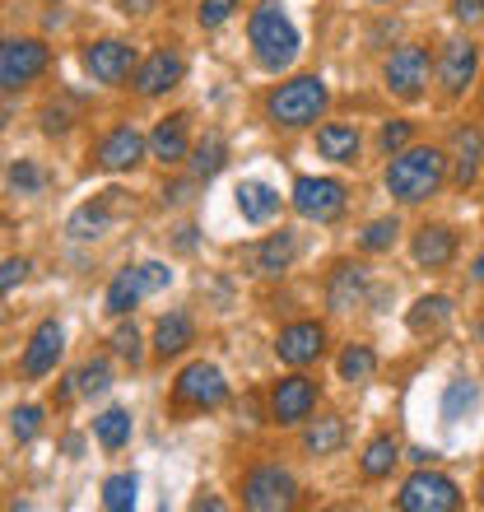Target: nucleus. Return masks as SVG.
Instances as JSON below:
<instances>
[{
	"label": "nucleus",
	"mask_w": 484,
	"mask_h": 512,
	"mask_svg": "<svg viewBox=\"0 0 484 512\" xmlns=\"http://www.w3.org/2000/svg\"><path fill=\"white\" fill-rule=\"evenodd\" d=\"M443 177H447V154L443 149H401V154H391L387 163V191L396 196V201L405 205H419V201H429L433 191L443 187Z\"/></svg>",
	"instance_id": "nucleus-1"
},
{
	"label": "nucleus",
	"mask_w": 484,
	"mask_h": 512,
	"mask_svg": "<svg viewBox=\"0 0 484 512\" xmlns=\"http://www.w3.org/2000/svg\"><path fill=\"white\" fill-rule=\"evenodd\" d=\"M252 52L256 61L266 70H284V66H294V56H298V28L289 24V14L280 10V5H256L252 10Z\"/></svg>",
	"instance_id": "nucleus-2"
},
{
	"label": "nucleus",
	"mask_w": 484,
	"mask_h": 512,
	"mask_svg": "<svg viewBox=\"0 0 484 512\" xmlns=\"http://www.w3.org/2000/svg\"><path fill=\"white\" fill-rule=\"evenodd\" d=\"M266 112L275 126H312L326 112V84L317 75H298V80L280 84L275 94L266 98Z\"/></svg>",
	"instance_id": "nucleus-3"
},
{
	"label": "nucleus",
	"mask_w": 484,
	"mask_h": 512,
	"mask_svg": "<svg viewBox=\"0 0 484 512\" xmlns=\"http://www.w3.org/2000/svg\"><path fill=\"white\" fill-rule=\"evenodd\" d=\"M47 42L38 38H5L0 42V89H19V84L38 80L47 70Z\"/></svg>",
	"instance_id": "nucleus-4"
},
{
	"label": "nucleus",
	"mask_w": 484,
	"mask_h": 512,
	"mask_svg": "<svg viewBox=\"0 0 484 512\" xmlns=\"http://www.w3.org/2000/svg\"><path fill=\"white\" fill-rule=\"evenodd\" d=\"M294 475L280 471V466H256L242 485V503L252 512H280V508H294Z\"/></svg>",
	"instance_id": "nucleus-5"
},
{
	"label": "nucleus",
	"mask_w": 484,
	"mask_h": 512,
	"mask_svg": "<svg viewBox=\"0 0 484 512\" xmlns=\"http://www.w3.org/2000/svg\"><path fill=\"white\" fill-rule=\"evenodd\" d=\"M294 210L303 219L331 224V219L345 215V187H340L336 177H298L294 182Z\"/></svg>",
	"instance_id": "nucleus-6"
},
{
	"label": "nucleus",
	"mask_w": 484,
	"mask_h": 512,
	"mask_svg": "<svg viewBox=\"0 0 484 512\" xmlns=\"http://www.w3.org/2000/svg\"><path fill=\"white\" fill-rule=\"evenodd\" d=\"M461 503V489L438 471H415L401 489V508L405 512H452Z\"/></svg>",
	"instance_id": "nucleus-7"
},
{
	"label": "nucleus",
	"mask_w": 484,
	"mask_h": 512,
	"mask_svg": "<svg viewBox=\"0 0 484 512\" xmlns=\"http://www.w3.org/2000/svg\"><path fill=\"white\" fill-rule=\"evenodd\" d=\"M173 396H177V405L210 410V405H219L224 396H229V382H224V373H219L215 364H191V368H182Z\"/></svg>",
	"instance_id": "nucleus-8"
},
{
	"label": "nucleus",
	"mask_w": 484,
	"mask_h": 512,
	"mask_svg": "<svg viewBox=\"0 0 484 512\" xmlns=\"http://www.w3.org/2000/svg\"><path fill=\"white\" fill-rule=\"evenodd\" d=\"M424 84H429V52L424 47H401V52H391V61H387V89L396 98H419L424 94Z\"/></svg>",
	"instance_id": "nucleus-9"
},
{
	"label": "nucleus",
	"mask_w": 484,
	"mask_h": 512,
	"mask_svg": "<svg viewBox=\"0 0 484 512\" xmlns=\"http://www.w3.org/2000/svg\"><path fill=\"white\" fill-rule=\"evenodd\" d=\"M475 66H480V52H475V42L452 38V42L443 47V56H438V84H443L452 98L466 94V84L475 80Z\"/></svg>",
	"instance_id": "nucleus-10"
},
{
	"label": "nucleus",
	"mask_w": 484,
	"mask_h": 512,
	"mask_svg": "<svg viewBox=\"0 0 484 512\" xmlns=\"http://www.w3.org/2000/svg\"><path fill=\"white\" fill-rule=\"evenodd\" d=\"M317 405V387L308 378H284L280 387L270 391V415L275 424H303Z\"/></svg>",
	"instance_id": "nucleus-11"
},
{
	"label": "nucleus",
	"mask_w": 484,
	"mask_h": 512,
	"mask_svg": "<svg viewBox=\"0 0 484 512\" xmlns=\"http://www.w3.org/2000/svg\"><path fill=\"white\" fill-rule=\"evenodd\" d=\"M131 66H135V52L117 38L94 42V47L84 52V70H89L98 84H121L126 75H131Z\"/></svg>",
	"instance_id": "nucleus-12"
},
{
	"label": "nucleus",
	"mask_w": 484,
	"mask_h": 512,
	"mask_svg": "<svg viewBox=\"0 0 484 512\" xmlns=\"http://www.w3.org/2000/svg\"><path fill=\"white\" fill-rule=\"evenodd\" d=\"M322 350H326V331H322L317 322H294V326H284L280 340H275V354H280L284 364H294V368L312 364V359H317Z\"/></svg>",
	"instance_id": "nucleus-13"
},
{
	"label": "nucleus",
	"mask_w": 484,
	"mask_h": 512,
	"mask_svg": "<svg viewBox=\"0 0 484 512\" xmlns=\"http://www.w3.org/2000/svg\"><path fill=\"white\" fill-rule=\"evenodd\" d=\"M61 345H66L61 322H42L38 331H33V340H28V350H24V373L28 378H47V373L56 368V359H61Z\"/></svg>",
	"instance_id": "nucleus-14"
},
{
	"label": "nucleus",
	"mask_w": 484,
	"mask_h": 512,
	"mask_svg": "<svg viewBox=\"0 0 484 512\" xmlns=\"http://www.w3.org/2000/svg\"><path fill=\"white\" fill-rule=\"evenodd\" d=\"M177 80H182V56L168 52V47H159L154 56H145V66L135 70V89H140L145 98L168 94Z\"/></svg>",
	"instance_id": "nucleus-15"
},
{
	"label": "nucleus",
	"mask_w": 484,
	"mask_h": 512,
	"mask_svg": "<svg viewBox=\"0 0 484 512\" xmlns=\"http://www.w3.org/2000/svg\"><path fill=\"white\" fill-rule=\"evenodd\" d=\"M145 154V140L131 131V126H117V131L98 145V168H108V173H121V168H135Z\"/></svg>",
	"instance_id": "nucleus-16"
},
{
	"label": "nucleus",
	"mask_w": 484,
	"mask_h": 512,
	"mask_svg": "<svg viewBox=\"0 0 484 512\" xmlns=\"http://www.w3.org/2000/svg\"><path fill=\"white\" fill-rule=\"evenodd\" d=\"M480 154H484V135L475 126H461L452 135V177H457V187H471L475 173H480Z\"/></svg>",
	"instance_id": "nucleus-17"
},
{
	"label": "nucleus",
	"mask_w": 484,
	"mask_h": 512,
	"mask_svg": "<svg viewBox=\"0 0 484 512\" xmlns=\"http://www.w3.org/2000/svg\"><path fill=\"white\" fill-rule=\"evenodd\" d=\"M452 256H457V233L452 229H443V224H424V229L415 233V261L419 266L438 270V266H447Z\"/></svg>",
	"instance_id": "nucleus-18"
},
{
	"label": "nucleus",
	"mask_w": 484,
	"mask_h": 512,
	"mask_svg": "<svg viewBox=\"0 0 484 512\" xmlns=\"http://www.w3.org/2000/svg\"><path fill=\"white\" fill-rule=\"evenodd\" d=\"M363 294H368V270L363 266H340L336 275H331V289H326V303L336 312H350L363 303Z\"/></svg>",
	"instance_id": "nucleus-19"
},
{
	"label": "nucleus",
	"mask_w": 484,
	"mask_h": 512,
	"mask_svg": "<svg viewBox=\"0 0 484 512\" xmlns=\"http://www.w3.org/2000/svg\"><path fill=\"white\" fill-rule=\"evenodd\" d=\"M149 149H154V159H163V163L187 159V117H182V112L163 117V122L154 126V135H149Z\"/></svg>",
	"instance_id": "nucleus-20"
},
{
	"label": "nucleus",
	"mask_w": 484,
	"mask_h": 512,
	"mask_svg": "<svg viewBox=\"0 0 484 512\" xmlns=\"http://www.w3.org/2000/svg\"><path fill=\"white\" fill-rule=\"evenodd\" d=\"M317 149H322V159L331 163H354L359 159V126L350 122H331L317 131Z\"/></svg>",
	"instance_id": "nucleus-21"
},
{
	"label": "nucleus",
	"mask_w": 484,
	"mask_h": 512,
	"mask_svg": "<svg viewBox=\"0 0 484 512\" xmlns=\"http://www.w3.org/2000/svg\"><path fill=\"white\" fill-rule=\"evenodd\" d=\"M294 252H298V238L289 229H280L275 238H266V243L252 252V270L256 275H280V270L294 261Z\"/></svg>",
	"instance_id": "nucleus-22"
},
{
	"label": "nucleus",
	"mask_w": 484,
	"mask_h": 512,
	"mask_svg": "<svg viewBox=\"0 0 484 512\" xmlns=\"http://www.w3.org/2000/svg\"><path fill=\"white\" fill-rule=\"evenodd\" d=\"M238 210H242L247 224H270L275 210H280V196H275V187H266V182H242L238 187Z\"/></svg>",
	"instance_id": "nucleus-23"
},
{
	"label": "nucleus",
	"mask_w": 484,
	"mask_h": 512,
	"mask_svg": "<svg viewBox=\"0 0 484 512\" xmlns=\"http://www.w3.org/2000/svg\"><path fill=\"white\" fill-rule=\"evenodd\" d=\"M112 196L117 191H103L98 201H89V205H80L75 215H70V238H103V229H108V219H112Z\"/></svg>",
	"instance_id": "nucleus-24"
},
{
	"label": "nucleus",
	"mask_w": 484,
	"mask_h": 512,
	"mask_svg": "<svg viewBox=\"0 0 484 512\" xmlns=\"http://www.w3.org/2000/svg\"><path fill=\"white\" fill-rule=\"evenodd\" d=\"M145 294H149V284H145V275H140V266L121 270L117 280L108 284V312H112V317H126V312H131Z\"/></svg>",
	"instance_id": "nucleus-25"
},
{
	"label": "nucleus",
	"mask_w": 484,
	"mask_h": 512,
	"mask_svg": "<svg viewBox=\"0 0 484 512\" xmlns=\"http://www.w3.org/2000/svg\"><path fill=\"white\" fill-rule=\"evenodd\" d=\"M191 345V317L187 312H168L159 326H154V350L168 359V354H182Z\"/></svg>",
	"instance_id": "nucleus-26"
},
{
	"label": "nucleus",
	"mask_w": 484,
	"mask_h": 512,
	"mask_svg": "<svg viewBox=\"0 0 484 512\" xmlns=\"http://www.w3.org/2000/svg\"><path fill=\"white\" fill-rule=\"evenodd\" d=\"M447 317H452V303H447V298H419L415 308H410V331H415V336H438V331H443L447 326Z\"/></svg>",
	"instance_id": "nucleus-27"
},
{
	"label": "nucleus",
	"mask_w": 484,
	"mask_h": 512,
	"mask_svg": "<svg viewBox=\"0 0 484 512\" xmlns=\"http://www.w3.org/2000/svg\"><path fill=\"white\" fill-rule=\"evenodd\" d=\"M340 443H345V424H340L336 415L317 419V424L303 433V447H308L312 457H331V452H340Z\"/></svg>",
	"instance_id": "nucleus-28"
},
{
	"label": "nucleus",
	"mask_w": 484,
	"mask_h": 512,
	"mask_svg": "<svg viewBox=\"0 0 484 512\" xmlns=\"http://www.w3.org/2000/svg\"><path fill=\"white\" fill-rule=\"evenodd\" d=\"M396 457H401V447H396V438H373V443L363 447V475L368 480H382V475H391V466H396Z\"/></svg>",
	"instance_id": "nucleus-29"
},
{
	"label": "nucleus",
	"mask_w": 484,
	"mask_h": 512,
	"mask_svg": "<svg viewBox=\"0 0 484 512\" xmlns=\"http://www.w3.org/2000/svg\"><path fill=\"white\" fill-rule=\"evenodd\" d=\"M229 163V145H224V135H205L201 145H196V159H191V173L201 177V182H210V177L219 173Z\"/></svg>",
	"instance_id": "nucleus-30"
},
{
	"label": "nucleus",
	"mask_w": 484,
	"mask_h": 512,
	"mask_svg": "<svg viewBox=\"0 0 484 512\" xmlns=\"http://www.w3.org/2000/svg\"><path fill=\"white\" fill-rule=\"evenodd\" d=\"M475 401H480V387H475L471 378H457V382H447L443 391V419L447 424H457L461 415H471Z\"/></svg>",
	"instance_id": "nucleus-31"
},
{
	"label": "nucleus",
	"mask_w": 484,
	"mask_h": 512,
	"mask_svg": "<svg viewBox=\"0 0 484 512\" xmlns=\"http://www.w3.org/2000/svg\"><path fill=\"white\" fill-rule=\"evenodd\" d=\"M94 433L108 452H117V447L131 443V415H126V410H103V415L94 419Z\"/></svg>",
	"instance_id": "nucleus-32"
},
{
	"label": "nucleus",
	"mask_w": 484,
	"mask_h": 512,
	"mask_svg": "<svg viewBox=\"0 0 484 512\" xmlns=\"http://www.w3.org/2000/svg\"><path fill=\"white\" fill-rule=\"evenodd\" d=\"M340 378L345 382H368L377 373V354L368 350V345H350V350L340 354Z\"/></svg>",
	"instance_id": "nucleus-33"
},
{
	"label": "nucleus",
	"mask_w": 484,
	"mask_h": 512,
	"mask_svg": "<svg viewBox=\"0 0 484 512\" xmlns=\"http://www.w3.org/2000/svg\"><path fill=\"white\" fill-rule=\"evenodd\" d=\"M103 508L108 512L135 508V475H112L108 485H103Z\"/></svg>",
	"instance_id": "nucleus-34"
},
{
	"label": "nucleus",
	"mask_w": 484,
	"mask_h": 512,
	"mask_svg": "<svg viewBox=\"0 0 484 512\" xmlns=\"http://www.w3.org/2000/svg\"><path fill=\"white\" fill-rule=\"evenodd\" d=\"M75 387L84 391V396H98V391H108L112 387V373L103 359H94V364H84L80 373H75Z\"/></svg>",
	"instance_id": "nucleus-35"
},
{
	"label": "nucleus",
	"mask_w": 484,
	"mask_h": 512,
	"mask_svg": "<svg viewBox=\"0 0 484 512\" xmlns=\"http://www.w3.org/2000/svg\"><path fill=\"white\" fill-rule=\"evenodd\" d=\"M396 233H401L396 219H373V224L363 229V247H368V252H387V247L396 243Z\"/></svg>",
	"instance_id": "nucleus-36"
},
{
	"label": "nucleus",
	"mask_w": 484,
	"mask_h": 512,
	"mask_svg": "<svg viewBox=\"0 0 484 512\" xmlns=\"http://www.w3.org/2000/svg\"><path fill=\"white\" fill-rule=\"evenodd\" d=\"M10 419H14V438H19V443H28V438L42 429V410H38V405H19Z\"/></svg>",
	"instance_id": "nucleus-37"
},
{
	"label": "nucleus",
	"mask_w": 484,
	"mask_h": 512,
	"mask_svg": "<svg viewBox=\"0 0 484 512\" xmlns=\"http://www.w3.org/2000/svg\"><path fill=\"white\" fill-rule=\"evenodd\" d=\"M233 10H238V0H201V10H196V19H201V28H219Z\"/></svg>",
	"instance_id": "nucleus-38"
},
{
	"label": "nucleus",
	"mask_w": 484,
	"mask_h": 512,
	"mask_svg": "<svg viewBox=\"0 0 484 512\" xmlns=\"http://www.w3.org/2000/svg\"><path fill=\"white\" fill-rule=\"evenodd\" d=\"M10 187H14V191H38V187H42V173H38V168H33L28 159H19V163L10 168Z\"/></svg>",
	"instance_id": "nucleus-39"
},
{
	"label": "nucleus",
	"mask_w": 484,
	"mask_h": 512,
	"mask_svg": "<svg viewBox=\"0 0 484 512\" xmlns=\"http://www.w3.org/2000/svg\"><path fill=\"white\" fill-rule=\"evenodd\" d=\"M112 350H117L126 364H140V336H135V326H121L117 336H112Z\"/></svg>",
	"instance_id": "nucleus-40"
},
{
	"label": "nucleus",
	"mask_w": 484,
	"mask_h": 512,
	"mask_svg": "<svg viewBox=\"0 0 484 512\" xmlns=\"http://www.w3.org/2000/svg\"><path fill=\"white\" fill-rule=\"evenodd\" d=\"M24 275H28V261L24 256H10V261L0 266V294H10L14 284H24Z\"/></svg>",
	"instance_id": "nucleus-41"
},
{
	"label": "nucleus",
	"mask_w": 484,
	"mask_h": 512,
	"mask_svg": "<svg viewBox=\"0 0 484 512\" xmlns=\"http://www.w3.org/2000/svg\"><path fill=\"white\" fill-rule=\"evenodd\" d=\"M405 145H410V126H405V122H387V126H382V149H387V154H401Z\"/></svg>",
	"instance_id": "nucleus-42"
},
{
	"label": "nucleus",
	"mask_w": 484,
	"mask_h": 512,
	"mask_svg": "<svg viewBox=\"0 0 484 512\" xmlns=\"http://www.w3.org/2000/svg\"><path fill=\"white\" fill-rule=\"evenodd\" d=\"M140 275H145L149 294H154V289H163V284L173 280V270H168V266H159V261H145V266H140Z\"/></svg>",
	"instance_id": "nucleus-43"
},
{
	"label": "nucleus",
	"mask_w": 484,
	"mask_h": 512,
	"mask_svg": "<svg viewBox=\"0 0 484 512\" xmlns=\"http://www.w3.org/2000/svg\"><path fill=\"white\" fill-rule=\"evenodd\" d=\"M452 14L466 19V24H475V19H484V0H452Z\"/></svg>",
	"instance_id": "nucleus-44"
},
{
	"label": "nucleus",
	"mask_w": 484,
	"mask_h": 512,
	"mask_svg": "<svg viewBox=\"0 0 484 512\" xmlns=\"http://www.w3.org/2000/svg\"><path fill=\"white\" fill-rule=\"evenodd\" d=\"M121 14H149L154 10V0H117Z\"/></svg>",
	"instance_id": "nucleus-45"
},
{
	"label": "nucleus",
	"mask_w": 484,
	"mask_h": 512,
	"mask_svg": "<svg viewBox=\"0 0 484 512\" xmlns=\"http://www.w3.org/2000/svg\"><path fill=\"white\" fill-rule=\"evenodd\" d=\"M475 280H484V252H480V261H475Z\"/></svg>",
	"instance_id": "nucleus-46"
},
{
	"label": "nucleus",
	"mask_w": 484,
	"mask_h": 512,
	"mask_svg": "<svg viewBox=\"0 0 484 512\" xmlns=\"http://www.w3.org/2000/svg\"><path fill=\"white\" fill-rule=\"evenodd\" d=\"M480 503H484V485H480Z\"/></svg>",
	"instance_id": "nucleus-47"
},
{
	"label": "nucleus",
	"mask_w": 484,
	"mask_h": 512,
	"mask_svg": "<svg viewBox=\"0 0 484 512\" xmlns=\"http://www.w3.org/2000/svg\"><path fill=\"white\" fill-rule=\"evenodd\" d=\"M480 336H484V322H480Z\"/></svg>",
	"instance_id": "nucleus-48"
},
{
	"label": "nucleus",
	"mask_w": 484,
	"mask_h": 512,
	"mask_svg": "<svg viewBox=\"0 0 484 512\" xmlns=\"http://www.w3.org/2000/svg\"><path fill=\"white\" fill-rule=\"evenodd\" d=\"M377 5H387V0H377Z\"/></svg>",
	"instance_id": "nucleus-49"
}]
</instances>
